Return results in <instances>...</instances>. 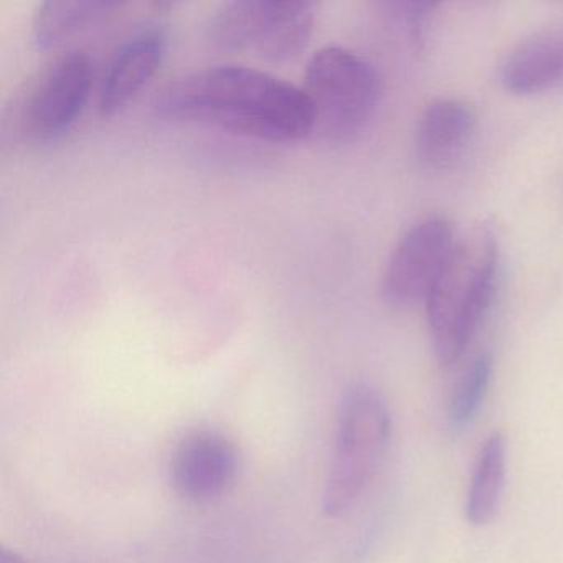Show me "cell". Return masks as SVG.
Segmentation results:
<instances>
[{
    "instance_id": "cell-1",
    "label": "cell",
    "mask_w": 563,
    "mask_h": 563,
    "mask_svg": "<svg viewBox=\"0 0 563 563\" xmlns=\"http://www.w3.org/2000/svg\"><path fill=\"white\" fill-rule=\"evenodd\" d=\"M154 111L166 120L272 143L314 133V111L302 87L246 65H212L180 75L157 93Z\"/></svg>"
},
{
    "instance_id": "cell-2",
    "label": "cell",
    "mask_w": 563,
    "mask_h": 563,
    "mask_svg": "<svg viewBox=\"0 0 563 563\" xmlns=\"http://www.w3.org/2000/svg\"><path fill=\"white\" fill-rule=\"evenodd\" d=\"M497 239L486 223L454 242L433 288L427 316L434 355L444 367L456 364L486 316L496 288Z\"/></svg>"
},
{
    "instance_id": "cell-3",
    "label": "cell",
    "mask_w": 563,
    "mask_h": 563,
    "mask_svg": "<svg viewBox=\"0 0 563 563\" xmlns=\"http://www.w3.org/2000/svg\"><path fill=\"white\" fill-rule=\"evenodd\" d=\"M390 433L384 397L371 385H352L339 407L334 456L322 494L325 516H344L357 504L380 466Z\"/></svg>"
},
{
    "instance_id": "cell-4",
    "label": "cell",
    "mask_w": 563,
    "mask_h": 563,
    "mask_svg": "<svg viewBox=\"0 0 563 563\" xmlns=\"http://www.w3.org/2000/svg\"><path fill=\"white\" fill-rule=\"evenodd\" d=\"M302 90L314 111V131L329 143H347L367 128L380 101L377 68L357 52L325 45L306 65Z\"/></svg>"
},
{
    "instance_id": "cell-5",
    "label": "cell",
    "mask_w": 563,
    "mask_h": 563,
    "mask_svg": "<svg viewBox=\"0 0 563 563\" xmlns=\"http://www.w3.org/2000/svg\"><path fill=\"white\" fill-rule=\"evenodd\" d=\"M93 67L85 52L58 55L14 95L5 110V134L18 143H55L77 123L90 97Z\"/></svg>"
},
{
    "instance_id": "cell-6",
    "label": "cell",
    "mask_w": 563,
    "mask_h": 563,
    "mask_svg": "<svg viewBox=\"0 0 563 563\" xmlns=\"http://www.w3.org/2000/svg\"><path fill=\"white\" fill-rule=\"evenodd\" d=\"M316 4L305 0H232L207 22V38L222 51H255L269 62L301 55L312 37Z\"/></svg>"
},
{
    "instance_id": "cell-7",
    "label": "cell",
    "mask_w": 563,
    "mask_h": 563,
    "mask_svg": "<svg viewBox=\"0 0 563 563\" xmlns=\"http://www.w3.org/2000/svg\"><path fill=\"white\" fill-rule=\"evenodd\" d=\"M456 240L443 217L411 227L395 246L382 276V296L391 306H410L427 299Z\"/></svg>"
},
{
    "instance_id": "cell-8",
    "label": "cell",
    "mask_w": 563,
    "mask_h": 563,
    "mask_svg": "<svg viewBox=\"0 0 563 563\" xmlns=\"http://www.w3.org/2000/svg\"><path fill=\"white\" fill-rule=\"evenodd\" d=\"M239 473V453L225 434L199 430L177 444L170 460L174 490L192 503H209L230 489Z\"/></svg>"
},
{
    "instance_id": "cell-9",
    "label": "cell",
    "mask_w": 563,
    "mask_h": 563,
    "mask_svg": "<svg viewBox=\"0 0 563 563\" xmlns=\"http://www.w3.org/2000/svg\"><path fill=\"white\" fill-rule=\"evenodd\" d=\"M169 34L163 25H146L124 38L101 78L98 107L104 117L120 113L150 84L166 58Z\"/></svg>"
},
{
    "instance_id": "cell-10",
    "label": "cell",
    "mask_w": 563,
    "mask_h": 563,
    "mask_svg": "<svg viewBox=\"0 0 563 563\" xmlns=\"http://www.w3.org/2000/svg\"><path fill=\"white\" fill-rule=\"evenodd\" d=\"M477 114L467 101L437 98L427 104L415 131V153L430 169L453 166L476 133Z\"/></svg>"
},
{
    "instance_id": "cell-11",
    "label": "cell",
    "mask_w": 563,
    "mask_h": 563,
    "mask_svg": "<svg viewBox=\"0 0 563 563\" xmlns=\"http://www.w3.org/2000/svg\"><path fill=\"white\" fill-rule=\"evenodd\" d=\"M499 78L516 95L563 87V27L537 32L517 44L500 64Z\"/></svg>"
},
{
    "instance_id": "cell-12",
    "label": "cell",
    "mask_w": 563,
    "mask_h": 563,
    "mask_svg": "<svg viewBox=\"0 0 563 563\" xmlns=\"http://www.w3.org/2000/svg\"><path fill=\"white\" fill-rule=\"evenodd\" d=\"M118 8L121 2L114 0H47L32 15V42L41 51L62 47Z\"/></svg>"
},
{
    "instance_id": "cell-13",
    "label": "cell",
    "mask_w": 563,
    "mask_h": 563,
    "mask_svg": "<svg viewBox=\"0 0 563 563\" xmlns=\"http://www.w3.org/2000/svg\"><path fill=\"white\" fill-rule=\"evenodd\" d=\"M507 474V444L503 434L487 438L474 466L466 499V517L474 526L490 522L499 510Z\"/></svg>"
},
{
    "instance_id": "cell-14",
    "label": "cell",
    "mask_w": 563,
    "mask_h": 563,
    "mask_svg": "<svg viewBox=\"0 0 563 563\" xmlns=\"http://www.w3.org/2000/svg\"><path fill=\"white\" fill-rule=\"evenodd\" d=\"M490 375L493 358L489 354L477 355L473 364L461 375L448 407V423L451 430L461 431L474 420L486 398Z\"/></svg>"
},
{
    "instance_id": "cell-15",
    "label": "cell",
    "mask_w": 563,
    "mask_h": 563,
    "mask_svg": "<svg viewBox=\"0 0 563 563\" xmlns=\"http://www.w3.org/2000/svg\"><path fill=\"white\" fill-rule=\"evenodd\" d=\"M394 5L398 9V18L404 21L405 27H407L408 37H410L415 51H423L437 4L405 2V4Z\"/></svg>"
},
{
    "instance_id": "cell-16",
    "label": "cell",
    "mask_w": 563,
    "mask_h": 563,
    "mask_svg": "<svg viewBox=\"0 0 563 563\" xmlns=\"http://www.w3.org/2000/svg\"><path fill=\"white\" fill-rule=\"evenodd\" d=\"M0 563H27L21 555H18L15 552H11V550L2 549L0 550Z\"/></svg>"
}]
</instances>
